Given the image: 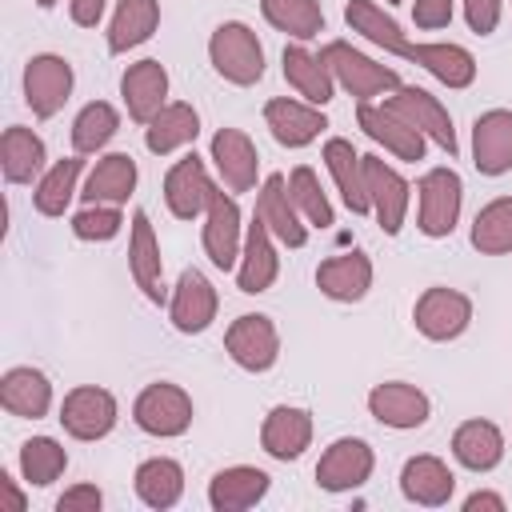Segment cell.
Returning a JSON list of instances; mask_svg holds the SVG:
<instances>
[{
	"label": "cell",
	"instance_id": "b9f144b4",
	"mask_svg": "<svg viewBox=\"0 0 512 512\" xmlns=\"http://www.w3.org/2000/svg\"><path fill=\"white\" fill-rule=\"evenodd\" d=\"M468 240H472V248L480 256H504V252H512V196L488 200L476 212Z\"/></svg>",
	"mask_w": 512,
	"mask_h": 512
},
{
	"label": "cell",
	"instance_id": "d4e9b609",
	"mask_svg": "<svg viewBox=\"0 0 512 512\" xmlns=\"http://www.w3.org/2000/svg\"><path fill=\"white\" fill-rule=\"evenodd\" d=\"M316 288H320V296H328V300H336V304H356V300H364L368 288H372V260H368V252L352 248V252H340V256L320 260V268H316Z\"/></svg>",
	"mask_w": 512,
	"mask_h": 512
},
{
	"label": "cell",
	"instance_id": "6da1fadb",
	"mask_svg": "<svg viewBox=\"0 0 512 512\" xmlns=\"http://www.w3.org/2000/svg\"><path fill=\"white\" fill-rule=\"evenodd\" d=\"M208 60L220 80L236 88H252L264 76V44L244 20H224L208 36Z\"/></svg>",
	"mask_w": 512,
	"mask_h": 512
},
{
	"label": "cell",
	"instance_id": "7402d4cb",
	"mask_svg": "<svg viewBox=\"0 0 512 512\" xmlns=\"http://www.w3.org/2000/svg\"><path fill=\"white\" fill-rule=\"evenodd\" d=\"M472 164L480 176L512 172V112L488 108L472 120Z\"/></svg>",
	"mask_w": 512,
	"mask_h": 512
},
{
	"label": "cell",
	"instance_id": "e0dca14e",
	"mask_svg": "<svg viewBox=\"0 0 512 512\" xmlns=\"http://www.w3.org/2000/svg\"><path fill=\"white\" fill-rule=\"evenodd\" d=\"M128 272L136 280V288L144 292L148 304H168V288H164V256H160V240L152 232V220L144 208L132 212V228H128Z\"/></svg>",
	"mask_w": 512,
	"mask_h": 512
},
{
	"label": "cell",
	"instance_id": "ba28073f",
	"mask_svg": "<svg viewBox=\"0 0 512 512\" xmlns=\"http://www.w3.org/2000/svg\"><path fill=\"white\" fill-rule=\"evenodd\" d=\"M120 420V404L100 384H80L60 400V424L72 440H104Z\"/></svg>",
	"mask_w": 512,
	"mask_h": 512
},
{
	"label": "cell",
	"instance_id": "52a82bcc",
	"mask_svg": "<svg viewBox=\"0 0 512 512\" xmlns=\"http://www.w3.org/2000/svg\"><path fill=\"white\" fill-rule=\"evenodd\" d=\"M224 352L244 372H268V368H276V360H280V332H276L272 316H264V312L236 316L228 324V332H224Z\"/></svg>",
	"mask_w": 512,
	"mask_h": 512
},
{
	"label": "cell",
	"instance_id": "ffe728a7",
	"mask_svg": "<svg viewBox=\"0 0 512 512\" xmlns=\"http://www.w3.org/2000/svg\"><path fill=\"white\" fill-rule=\"evenodd\" d=\"M264 124H268V132L280 148H308L328 128V120L316 104L292 100V96H272L264 104Z\"/></svg>",
	"mask_w": 512,
	"mask_h": 512
},
{
	"label": "cell",
	"instance_id": "83f0119b",
	"mask_svg": "<svg viewBox=\"0 0 512 512\" xmlns=\"http://www.w3.org/2000/svg\"><path fill=\"white\" fill-rule=\"evenodd\" d=\"M320 156H324V168H328L332 180H336V192H340L344 208H348L352 216H368L372 204H368V188H364V156L352 148V140L328 136Z\"/></svg>",
	"mask_w": 512,
	"mask_h": 512
},
{
	"label": "cell",
	"instance_id": "836d02e7",
	"mask_svg": "<svg viewBox=\"0 0 512 512\" xmlns=\"http://www.w3.org/2000/svg\"><path fill=\"white\" fill-rule=\"evenodd\" d=\"M280 64H284V80H288V88H292L300 100L324 108V104L336 96V80H332L328 64H324L316 52H308L304 44H288L284 56H280Z\"/></svg>",
	"mask_w": 512,
	"mask_h": 512
},
{
	"label": "cell",
	"instance_id": "8992f818",
	"mask_svg": "<svg viewBox=\"0 0 512 512\" xmlns=\"http://www.w3.org/2000/svg\"><path fill=\"white\" fill-rule=\"evenodd\" d=\"M412 324L424 340H456L468 332L472 324V300L460 292V288H444V284H432L416 296L412 304Z\"/></svg>",
	"mask_w": 512,
	"mask_h": 512
},
{
	"label": "cell",
	"instance_id": "7dc6e473",
	"mask_svg": "<svg viewBox=\"0 0 512 512\" xmlns=\"http://www.w3.org/2000/svg\"><path fill=\"white\" fill-rule=\"evenodd\" d=\"M100 508H104V492L96 484H72L56 500V512H100Z\"/></svg>",
	"mask_w": 512,
	"mask_h": 512
},
{
	"label": "cell",
	"instance_id": "4316f807",
	"mask_svg": "<svg viewBox=\"0 0 512 512\" xmlns=\"http://www.w3.org/2000/svg\"><path fill=\"white\" fill-rule=\"evenodd\" d=\"M268 488H272V476L264 468L232 464L208 480V504L216 512H244V508H256L268 496Z\"/></svg>",
	"mask_w": 512,
	"mask_h": 512
},
{
	"label": "cell",
	"instance_id": "bcb514c9",
	"mask_svg": "<svg viewBox=\"0 0 512 512\" xmlns=\"http://www.w3.org/2000/svg\"><path fill=\"white\" fill-rule=\"evenodd\" d=\"M464 4V20L476 36H492L496 24H500V12H504V0H460Z\"/></svg>",
	"mask_w": 512,
	"mask_h": 512
},
{
	"label": "cell",
	"instance_id": "7c38bea8",
	"mask_svg": "<svg viewBox=\"0 0 512 512\" xmlns=\"http://www.w3.org/2000/svg\"><path fill=\"white\" fill-rule=\"evenodd\" d=\"M356 124L364 128L368 140H376V144H380L384 152H392L396 160H408V164L424 160L428 136H424L420 128H412L404 116H396L384 100H380V104H376V100H360V104H356Z\"/></svg>",
	"mask_w": 512,
	"mask_h": 512
},
{
	"label": "cell",
	"instance_id": "f1b7e54d",
	"mask_svg": "<svg viewBox=\"0 0 512 512\" xmlns=\"http://www.w3.org/2000/svg\"><path fill=\"white\" fill-rule=\"evenodd\" d=\"M136 180H140V168L128 152H104L88 176H84V204H128V196L136 192Z\"/></svg>",
	"mask_w": 512,
	"mask_h": 512
},
{
	"label": "cell",
	"instance_id": "5b68a950",
	"mask_svg": "<svg viewBox=\"0 0 512 512\" xmlns=\"http://www.w3.org/2000/svg\"><path fill=\"white\" fill-rule=\"evenodd\" d=\"M204 256L220 268V272H236L240 264V248H244V224H240V204L236 192L228 188H212L208 208H204Z\"/></svg>",
	"mask_w": 512,
	"mask_h": 512
},
{
	"label": "cell",
	"instance_id": "1f68e13d",
	"mask_svg": "<svg viewBox=\"0 0 512 512\" xmlns=\"http://www.w3.org/2000/svg\"><path fill=\"white\" fill-rule=\"evenodd\" d=\"M200 136V112L184 100H168L148 124H144V148L152 156H172L188 148Z\"/></svg>",
	"mask_w": 512,
	"mask_h": 512
},
{
	"label": "cell",
	"instance_id": "cb8c5ba5",
	"mask_svg": "<svg viewBox=\"0 0 512 512\" xmlns=\"http://www.w3.org/2000/svg\"><path fill=\"white\" fill-rule=\"evenodd\" d=\"M120 96L128 108V120L148 124L168 104V68L160 60H136L120 76Z\"/></svg>",
	"mask_w": 512,
	"mask_h": 512
},
{
	"label": "cell",
	"instance_id": "74e56055",
	"mask_svg": "<svg viewBox=\"0 0 512 512\" xmlns=\"http://www.w3.org/2000/svg\"><path fill=\"white\" fill-rule=\"evenodd\" d=\"M80 172H84V156H80V152H72V156H64V160L48 164V172L36 180V192H32L36 212H40V216H52V220L64 216L68 204H72V196L80 192Z\"/></svg>",
	"mask_w": 512,
	"mask_h": 512
},
{
	"label": "cell",
	"instance_id": "f907efd6",
	"mask_svg": "<svg viewBox=\"0 0 512 512\" xmlns=\"http://www.w3.org/2000/svg\"><path fill=\"white\" fill-rule=\"evenodd\" d=\"M480 508H488V512H504L508 504H504V496H496V492H472V496L464 500V512H480Z\"/></svg>",
	"mask_w": 512,
	"mask_h": 512
},
{
	"label": "cell",
	"instance_id": "2e32d148",
	"mask_svg": "<svg viewBox=\"0 0 512 512\" xmlns=\"http://www.w3.org/2000/svg\"><path fill=\"white\" fill-rule=\"evenodd\" d=\"M256 220H264V228L284 244V248H304L308 244V220L300 216L292 192H288V176L272 172L264 176L260 192H256Z\"/></svg>",
	"mask_w": 512,
	"mask_h": 512
},
{
	"label": "cell",
	"instance_id": "9c48e42d",
	"mask_svg": "<svg viewBox=\"0 0 512 512\" xmlns=\"http://www.w3.org/2000/svg\"><path fill=\"white\" fill-rule=\"evenodd\" d=\"M384 104L396 112V116H404L412 128H420L444 156H456L460 152V144H456V128H452V116H448V108L428 92V88H416V84H400L396 92H388L384 96Z\"/></svg>",
	"mask_w": 512,
	"mask_h": 512
},
{
	"label": "cell",
	"instance_id": "ac0fdd59",
	"mask_svg": "<svg viewBox=\"0 0 512 512\" xmlns=\"http://www.w3.org/2000/svg\"><path fill=\"white\" fill-rule=\"evenodd\" d=\"M212 176L204 168V160L196 152H184L168 172H164V204L176 220H196L204 216L208 208V196H212Z\"/></svg>",
	"mask_w": 512,
	"mask_h": 512
},
{
	"label": "cell",
	"instance_id": "5bb4252c",
	"mask_svg": "<svg viewBox=\"0 0 512 512\" xmlns=\"http://www.w3.org/2000/svg\"><path fill=\"white\" fill-rule=\"evenodd\" d=\"M216 308H220L216 284L200 268H184L176 276L172 296H168V320H172V328L184 332V336H200V332L212 328Z\"/></svg>",
	"mask_w": 512,
	"mask_h": 512
},
{
	"label": "cell",
	"instance_id": "9a60e30c",
	"mask_svg": "<svg viewBox=\"0 0 512 512\" xmlns=\"http://www.w3.org/2000/svg\"><path fill=\"white\" fill-rule=\"evenodd\" d=\"M368 412L376 424H384L392 432H412V428L428 424L432 400H428V392H420L408 380H384L368 392Z\"/></svg>",
	"mask_w": 512,
	"mask_h": 512
},
{
	"label": "cell",
	"instance_id": "277c9868",
	"mask_svg": "<svg viewBox=\"0 0 512 512\" xmlns=\"http://www.w3.org/2000/svg\"><path fill=\"white\" fill-rule=\"evenodd\" d=\"M192 396L172 384V380H156L148 388H140L136 404H132V420L140 432L156 436V440H172V436H184L192 428Z\"/></svg>",
	"mask_w": 512,
	"mask_h": 512
},
{
	"label": "cell",
	"instance_id": "603a6c76",
	"mask_svg": "<svg viewBox=\"0 0 512 512\" xmlns=\"http://www.w3.org/2000/svg\"><path fill=\"white\" fill-rule=\"evenodd\" d=\"M312 444V412L296 404H276L260 424V448L272 460H300Z\"/></svg>",
	"mask_w": 512,
	"mask_h": 512
},
{
	"label": "cell",
	"instance_id": "7bdbcfd3",
	"mask_svg": "<svg viewBox=\"0 0 512 512\" xmlns=\"http://www.w3.org/2000/svg\"><path fill=\"white\" fill-rule=\"evenodd\" d=\"M20 476H24V484H32V488H48V484H56L60 476H64V468H68V452H64V444L60 440H52V436H32V440H24L20 444Z\"/></svg>",
	"mask_w": 512,
	"mask_h": 512
},
{
	"label": "cell",
	"instance_id": "f35d334b",
	"mask_svg": "<svg viewBox=\"0 0 512 512\" xmlns=\"http://www.w3.org/2000/svg\"><path fill=\"white\" fill-rule=\"evenodd\" d=\"M344 24H348L356 36H364L368 44H376V48H384V52H392V56H400V48L408 44L404 32H400V24H396L376 0H348V4H344Z\"/></svg>",
	"mask_w": 512,
	"mask_h": 512
},
{
	"label": "cell",
	"instance_id": "f546056e",
	"mask_svg": "<svg viewBox=\"0 0 512 512\" xmlns=\"http://www.w3.org/2000/svg\"><path fill=\"white\" fill-rule=\"evenodd\" d=\"M0 408L8 416H20V420H40L48 416L52 408V384L40 368L32 364H16L0 376Z\"/></svg>",
	"mask_w": 512,
	"mask_h": 512
},
{
	"label": "cell",
	"instance_id": "7a4b0ae2",
	"mask_svg": "<svg viewBox=\"0 0 512 512\" xmlns=\"http://www.w3.org/2000/svg\"><path fill=\"white\" fill-rule=\"evenodd\" d=\"M320 60L328 64L336 88H344L356 104L360 100H376V96H388L400 88V72L388 68V64H376L372 56L356 52L348 40H328L320 48Z\"/></svg>",
	"mask_w": 512,
	"mask_h": 512
},
{
	"label": "cell",
	"instance_id": "60d3db41",
	"mask_svg": "<svg viewBox=\"0 0 512 512\" xmlns=\"http://www.w3.org/2000/svg\"><path fill=\"white\" fill-rule=\"evenodd\" d=\"M116 132H120V112L108 100H92L72 120V152L96 156V152H104L112 144Z\"/></svg>",
	"mask_w": 512,
	"mask_h": 512
},
{
	"label": "cell",
	"instance_id": "44dd1931",
	"mask_svg": "<svg viewBox=\"0 0 512 512\" xmlns=\"http://www.w3.org/2000/svg\"><path fill=\"white\" fill-rule=\"evenodd\" d=\"M280 276V256H276V236L264 228V220L252 216V224L244 228V248H240V264H236V288L244 296H260L276 284Z\"/></svg>",
	"mask_w": 512,
	"mask_h": 512
},
{
	"label": "cell",
	"instance_id": "f5cc1de1",
	"mask_svg": "<svg viewBox=\"0 0 512 512\" xmlns=\"http://www.w3.org/2000/svg\"><path fill=\"white\" fill-rule=\"evenodd\" d=\"M36 4H40V8H56L60 0H36Z\"/></svg>",
	"mask_w": 512,
	"mask_h": 512
},
{
	"label": "cell",
	"instance_id": "c3c4849f",
	"mask_svg": "<svg viewBox=\"0 0 512 512\" xmlns=\"http://www.w3.org/2000/svg\"><path fill=\"white\" fill-rule=\"evenodd\" d=\"M452 4H456V0H416V4H412V24L424 28V32L448 28V24H452Z\"/></svg>",
	"mask_w": 512,
	"mask_h": 512
},
{
	"label": "cell",
	"instance_id": "816d5d0a",
	"mask_svg": "<svg viewBox=\"0 0 512 512\" xmlns=\"http://www.w3.org/2000/svg\"><path fill=\"white\" fill-rule=\"evenodd\" d=\"M0 488H4L8 500H12V512H24V508H28V496L20 492V484L12 480V472H0Z\"/></svg>",
	"mask_w": 512,
	"mask_h": 512
},
{
	"label": "cell",
	"instance_id": "4fadbf2b",
	"mask_svg": "<svg viewBox=\"0 0 512 512\" xmlns=\"http://www.w3.org/2000/svg\"><path fill=\"white\" fill-rule=\"evenodd\" d=\"M364 188H368V204H372V216H376L380 232L396 236L408 220L412 184L392 164H384L380 156H364Z\"/></svg>",
	"mask_w": 512,
	"mask_h": 512
},
{
	"label": "cell",
	"instance_id": "681fc988",
	"mask_svg": "<svg viewBox=\"0 0 512 512\" xmlns=\"http://www.w3.org/2000/svg\"><path fill=\"white\" fill-rule=\"evenodd\" d=\"M104 8H108V0H68V16L76 28H96Z\"/></svg>",
	"mask_w": 512,
	"mask_h": 512
},
{
	"label": "cell",
	"instance_id": "30bf717a",
	"mask_svg": "<svg viewBox=\"0 0 512 512\" xmlns=\"http://www.w3.org/2000/svg\"><path fill=\"white\" fill-rule=\"evenodd\" d=\"M72 84H76V72L64 56L56 52H40L24 64V104L32 108V116L48 120L56 116L68 96H72Z\"/></svg>",
	"mask_w": 512,
	"mask_h": 512
},
{
	"label": "cell",
	"instance_id": "8fae6325",
	"mask_svg": "<svg viewBox=\"0 0 512 512\" xmlns=\"http://www.w3.org/2000/svg\"><path fill=\"white\" fill-rule=\"evenodd\" d=\"M372 468H376L372 444L360 436H340L320 452L316 484L324 492H352V488H364L372 480Z\"/></svg>",
	"mask_w": 512,
	"mask_h": 512
},
{
	"label": "cell",
	"instance_id": "ab89813d",
	"mask_svg": "<svg viewBox=\"0 0 512 512\" xmlns=\"http://www.w3.org/2000/svg\"><path fill=\"white\" fill-rule=\"evenodd\" d=\"M260 12L276 32H284L300 44H308L324 32V8L316 0H260Z\"/></svg>",
	"mask_w": 512,
	"mask_h": 512
},
{
	"label": "cell",
	"instance_id": "ee69618b",
	"mask_svg": "<svg viewBox=\"0 0 512 512\" xmlns=\"http://www.w3.org/2000/svg\"><path fill=\"white\" fill-rule=\"evenodd\" d=\"M288 192H292V200H296L300 216H304L312 228H332V224H336L332 200H328V192L320 188V176H316L308 164L292 168V176H288Z\"/></svg>",
	"mask_w": 512,
	"mask_h": 512
},
{
	"label": "cell",
	"instance_id": "4dcf8cb0",
	"mask_svg": "<svg viewBox=\"0 0 512 512\" xmlns=\"http://www.w3.org/2000/svg\"><path fill=\"white\" fill-rule=\"evenodd\" d=\"M0 172L8 184H32L48 172V148L44 140L24 128V124H8L0 136Z\"/></svg>",
	"mask_w": 512,
	"mask_h": 512
},
{
	"label": "cell",
	"instance_id": "d6a6232c",
	"mask_svg": "<svg viewBox=\"0 0 512 512\" xmlns=\"http://www.w3.org/2000/svg\"><path fill=\"white\" fill-rule=\"evenodd\" d=\"M400 60H412L420 64L424 72H432L440 84L448 88H468L476 80V56L460 44H404L400 48Z\"/></svg>",
	"mask_w": 512,
	"mask_h": 512
},
{
	"label": "cell",
	"instance_id": "8d00e7d4",
	"mask_svg": "<svg viewBox=\"0 0 512 512\" xmlns=\"http://www.w3.org/2000/svg\"><path fill=\"white\" fill-rule=\"evenodd\" d=\"M156 28H160V0H120L108 20V52L124 56L140 48L152 40Z\"/></svg>",
	"mask_w": 512,
	"mask_h": 512
},
{
	"label": "cell",
	"instance_id": "db71d44e",
	"mask_svg": "<svg viewBox=\"0 0 512 512\" xmlns=\"http://www.w3.org/2000/svg\"><path fill=\"white\" fill-rule=\"evenodd\" d=\"M384 4H400V0H384Z\"/></svg>",
	"mask_w": 512,
	"mask_h": 512
},
{
	"label": "cell",
	"instance_id": "484cf974",
	"mask_svg": "<svg viewBox=\"0 0 512 512\" xmlns=\"http://www.w3.org/2000/svg\"><path fill=\"white\" fill-rule=\"evenodd\" d=\"M400 492L408 504H420V508H440L452 500L456 492V476L452 468L432 456V452H420V456H408L404 468H400Z\"/></svg>",
	"mask_w": 512,
	"mask_h": 512
},
{
	"label": "cell",
	"instance_id": "3957f363",
	"mask_svg": "<svg viewBox=\"0 0 512 512\" xmlns=\"http://www.w3.org/2000/svg\"><path fill=\"white\" fill-rule=\"evenodd\" d=\"M460 208H464V184L456 168H428L416 184V228L428 240H444L452 236V228L460 224Z\"/></svg>",
	"mask_w": 512,
	"mask_h": 512
},
{
	"label": "cell",
	"instance_id": "d590c367",
	"mask_svg": "<svg viewBox=\"0 0 512 512\" xmlns=\"http://www.w3.org/2000/svg\"><path fill=\"white\" fill-rule=\"evenodd\" d=\"M132 488H136V496H140L144 508L168 512V508H176L180 496H184V468H180V460H172V456H152V460H144V464L136 468Z\"/></svg>",
	"mask_w": 512,
	"mask_h": 512
},
{
	"label": "cell",
	"instance_id": "f6af8a7d",
	"mask_svg": "<svg viewBox=\"0 0 512 512\" xmlns=\"http://www.w3.org/2000/svg\"><path fill=\"white\" fill-rule=\"evenodd\" d=\"M120 228H124L120 204H84L72 216V236L84 244H104V240L120 236Z\"/></svg>",
	"mask_w": 512,
	"mask_h": 512
},
{
	"label": "cell",
	"instance_id": "d6986e66",
	"mask_svg": "<svg viewBox=\"0 0 512 512\" xmlns=\"http://www.w3.org/2000/svg\"><path fill=\"white\" fill-rule=\"evenodd\" d=\"M208 160L216 164V176L228 192H252L256 188V176H260V152L256 144L248 140V132L240 128H220L212 136V148H208Z\"/></svg>",
	"mask_w": 512,
	"mask_h": 512
},
{
	"label": "cell",
	"instance_id": "e575fe53",
	"mask_svg": "<svg viewBox=\"0 0 512 512\" xmlns=\"http://www.w3.org/2000/svg\"><path fill=\"white\" fill-rule=\"evenodd\" d=\"M452 456L468 472H492L504 460V432L492 420H464L452 432Z\"/></svg>",
	"mask_w": 512,
	"mask_h": 512
}]
</instances>
